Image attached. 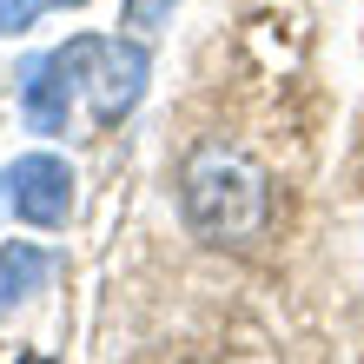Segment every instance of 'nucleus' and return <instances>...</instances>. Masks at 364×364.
I'll use <instances>...</instances> for the list:
<instances>
[{
    "label": "nucleus",
    "instance_id": "nucleus-1",
    "mask_svg": "<svg viewBox=\"0 0 364 364\" xmlns=\"http://www.w3.org/2000/svg\"><path fill=\"white\" fill-rule=\"evenodd\" d=\"M179 212L205 245H252L272 225V173L232 139H199L179 166Z\"/></svg>",
    "mask_w": 364,
    "mask_h": 364
},
{
    "label": "nucleus",
    "instance_id": "nucleus-2",
    "mask_svg": "<svg viewBox=\"0 0 364 364\" xmlns=\"http://www.w3.org/2000/svg\"><path fill=\"white\" fill-rule=\"evenodd\" d=\"M67 60H73V80H80V93H87L100 126L126 119L146 100V80H153V47H146V40L80 33V40H67Z\"/></svg>",
    "mask_w": 364,
    "mask_h": 364
},
{
    "label": "nucleus",
    "instance_id": "nucleus-3",
    "mask_svg": "<svg viewBox=\"0 0 364 364\" xmlns=\"http://www.w3.org/2000/svg\"><path fill=\"white\" fill-rule=\"evenodd\" d=\"M7 205H14V219H27V225H67L73 219V166L60 159V153H20L7 166Z\"/></svg>",
    "mask_w": 364,
    "mask_h": 364
},
{
    "label": "nucleus",
    "instance_id": "nucleus-4",
    "mask_svg": "<svg viewBox=\"0 0 364 364\" xmlns=\"http://www.w3.org/2000/svg\"><path fill=\"white\" fill-rule=\"evenodd\" d=\"M73 93H80V80H73L67 47H60V53H33L27 67H20V113H27L33 133H60Z\"/></svg>",
    "mask_w": 364,
    "mask_h": 364
},
{
    "label": "nucleus",
    "instance_id": "nucleus-5",
    "mask_svg": "<svg viewBox=\"0 0 364 364\" xmlns=\"http://www.w3.org/2000/svg\"><path fill=\"white\" fill-rule=\"evenodd\" d=\"M47 278H53V252H40V245H27V239L0 245V311L27 305Z\"/></svg>",
    "mask_w": 364,
    "mask_h": 364
},
{
    "label": "nucleus",
    "instance_id": "nucleus-6",
    "mask_svg": "<svg viewBox=\"0 0 364 364\" xmlns=\"http://www.w3.org/2000/svg\"><path fill=\"white\" fill-rule=\"evenodd\" d=\"M47 7V0H0V33H20V27H33V14Z\"/></svg>",
    "mask_w": 364,
    "mask_h": 364
},
{
    "label": "nucleus",
    "instance_id": "nucleus-7",
    "mask_svg": "<svg viewBox=\"0 0 364 364\" xmlns=\"http://www.w3.org/2000/svg\"><path fill=\"white\" fill-rule=\"evenodd\" d=\"M14 364H53V358H33V351H27V358H14Z\"/></svg>",
    "mask_w": 364,
    "mask_h": 364
},
{
    "label": "nucleus",
    "instance_id": "nucleus-8",
    "mask_svg": "<svg viewBox=\"0 0 364 364\" xmlns=\"http://www.w3.org/2000/svg\"><path fill=\"white\" fill-rule=\"evenodd\" d=\"M47 7H87V0H47Z\"/></svg>",
    "mask_w": 364,
    "mask_h": 364
}]
</instances>
